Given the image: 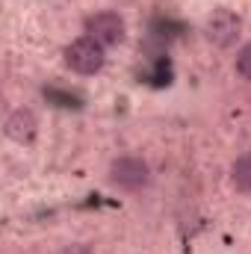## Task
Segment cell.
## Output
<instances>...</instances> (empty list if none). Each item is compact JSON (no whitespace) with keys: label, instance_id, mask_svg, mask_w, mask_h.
<instances>
[{"label":"cell","instance_id":"cell-8","mask_svg":"<svg viewBox=\"0 0 251 254\" xmlns=\"http://www.w3.org/2000/svg\"><path fill=\"white\" fill-rule=\"evenodd\" d=\"M63 254H92V252H89L86 246H68V249H65Z\"/></svg>","mask_w":251,"mask_h":254},{"label":"cell","instance_id":"cell-1","mask_svg":"<svg viewBox=\"0 0 251 254\" xmlns=\"http://www.w3.org/2000/svg\"><path fill=\"white\" fill-rule=\"evenodd\" d=\"M104 63H107L104 45L95 42L92 36H80V39H74V42L65 48V65H68L74 74H83V77L98 74V71L104 68Z\"/></svg>","mask_w":251,"mask_h":254},{"label":"cell","instance_id":"cell-7","mask_svg":"<svg viewBox=\"0 0 251 254\" xmlns=\"http://www.w3.org/2000/svg\"><path fill=\"white\" fill-rule=\"evenodd\" d=\"M237 74L251 83V45H246V48L237 54Z\"/></svg>","mask_w":251,"mask_h":254},{"label":"cell","instance_id":"cell-4","mask_svg":"<svg viewBox=\"0 0 251 254\" xmlns=\"http://www.w3.org/2000/svg\"><path fill=\"white\" fill-rule=\"evenodd\" d=\"M240 30H243L240 18H237L234 12H228V9L213 12V15H210V21H207V27H204L207 39H210L216 48H231V45L240 39Z\"/></svg>","mask_w":251,"mask_h":254},{"label":"cell","instance_id":"cell-5","mask_svg":"<svg viewBox=\"0 0 251 254\" xmlns=\"http://www.w3.org/2000/svg\"><path fill=\"white\" fill-rule=\"evenodd\" d=\"M36 127H39V122H36V116L30 110H15L6 119V136L24 145V142H30L36 136Z\"/></svg>","mask_w":251,"mask_h":254},{"label":"cell","instance_id":"cell-6","mask_svg":"<svg viewBox=\"0 0 251 254\" xmlns=\"http://www.w3.org/2000/svg\"><path fill=\"white\" fill-rule=\"evenodd\" d=\"M231 181L240 192H251V154H243L231 166Z\"/></svg>","mask_w":251,"mask_h":254},{"label":"cell","instance_id":"cell-3","mask_svg":"<svg viewBox=\"0 0 251 254\" xmlns=\"http://www.w3.org/2000/svg\"><path fill=\"white\" fill-rule=\"evenodd\" d=\"M86 36H92L104 48H113L125 42L127 24L119 12H95L92 18H86Z\"/></svg>","mask_w":251,"mask_h":254},{"label":"cell","instance_id":"cell-2","mask_svg":"<svg viewBox=\"0 0 251 254\" xmlns=\"http://www.w3.org/2000/svg\"><path fill=\"white\" fill-rule=\"evenodd\" d=\"M110 184L122 192H142L151 184V169L139 157H119L110 166Z\"/></svg>","mask_w":251,"mask_h":254}]
</instances>
